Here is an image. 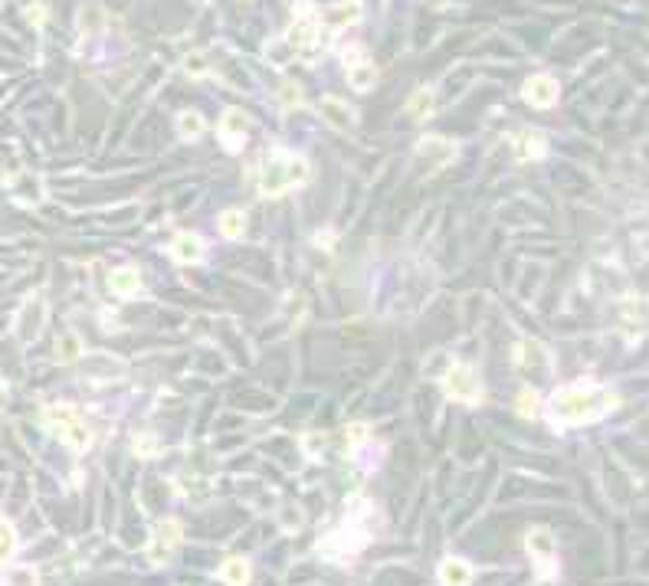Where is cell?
I'll list each match as a JSON object with an SVG mask.
<instances>
[{
  "label": "cell",
  "instance_id": "cell-1",
  "mask_svg": "<svg viewBox=\"0 0 649 586\" xmlns=\"http://www.w3.org/2000/svg\"><path fill=\"white\" fill-rule=\"evenodd\" d=\"M616 407H620V397L610 387L594 380H577L567 387H557L547 397L545 416L555 429H571V426L597 423V419L610 416Z\"/></svg>",
  "mask_w": 649,
  "mask_h": 586
},
{
  "label": "cell",
  "instance_id": "cell-2",
  "mask_svg": "<svg viewBox=\"0 0 649 586\" xmlns=\"http://www.w3.org/2000/svg\"><path fill=\"white\" fill-rule=\"evenodd\" d=\"M308 161L295 151H285V148H273V151H263L253 161L249 170V180L256 187L259 197H282L289 190L302 187L308 180Z\"/></svg>",
  "mask_w": 649,
  "mask_h": 586
},
{
  "label": "cell",
  "instance_id": "cell-3",
  "mask_svg": "<svg viewBox=\"0 0 649 586\" xmlns=\"http://www.w3.org/2000/svg\"><path fill=\"white\" fill-rule=\"evenodd\" d=\"M40 419H43L46 433L56 436L62 446H69V449H76V452L89 449L92 429L86 426V419H82V413H79L76 407H69V403H53V407H43Z\"/></svg>",
  "mask_w": 649,
  "mask_h": 586
},
{
  "label": "cell",
  "instance_id": "cell-4",
  "mask_svg": "<svg viewBox=\"0 0 649 586\" xmlns=\"http://www.w3.org/2000/svg\"><path fill=\"white\" fill-rule=\"evenodd\" d=\"M285 43L295 56H315L318 50H324L328 43V30H324L322 17L308 4H299L295 7V20H292L289 33H285Z\"/></svg>",
  "mask_w": 649,
  "mask_h": 586
},
{
  "label": "cell",
  "instance_id": "cell-5",
  "mask_svg": "<svg viewBox=\"0 0 649 586\" xmlns=\"http://www.w3.org/2000/svg\"><path fill=\"white\" fill-rule=\"evenodd\" d=\"M443 393L449 399H456V403L472 407V403L482 399V380H479V374L469 364H453L443 374Z\"/></svg>",
  "mask_w": 649,
  "mask_h": 586
},
{
  "label": "cell",
  "instance_id": "cell-6",
  "mask_svg": "<svg viewBox=\"0 0 649 586\" xmlns=\"http://www.w3.org/2000/svg\"><path fill=\"white\" fill-rule=\"evenodd\" d=\"M525 547H528L531 560H535V573H538L541 580L555 577L557 573V544H555V537L538 527V531H531V534L525 537Z\"/></svg>",
  "mask_w": 649,
  "mask_h": 586
},
{
  "label": "cell",
  "instance_id": "cell-7",
  "mask_svg": "<svg viewBox=\"0 0 649 586\" xmlns=\"http://www.w3.org/2000/svg\"><path fill=\"white\" fill-rule=\"evenodd\" d=\"M180 541H184V524H180L178 518L161 521V524L151 531V541H148V557H151L154 563H164L174 551H178Z\"/></svg>",
  "mask_w": 649,
  "mask_h": 586
},
{
  "label": "cell",
  "instance_id": "cell-8",
  "mask_svg": "<svg viewBox=\"0 0 649 586\" xmlns=\"http://www.w3.org/2000/svg\"><path fill=\"white\" fill-rule=\"evenodd\" d=\"M344 72H348V82L358 89V92H368L371 85L377 82V69L374 62L364 56V52L358 50V46H351V50H344Z\"/></svg>",
  "mask_w": 649,
  "mask_h": 586
},
{
  "label": "cell",
  "instance_id": "cell-9",
  "mask_svg": "<svg viewBox=\"0 0 649 586\" xmlns=\"http://www.w3.org/2000/svg\"><path fill=\"white\" fill-rule=\"evenodd\" d=\"M246 128H249V121H246V115L239 109H227L223 111V118H220V141H223V148L230 154H236V151H243V145H246Z\"/></svg>",
  "mask_w": 649,
  "mask_h": 586
},
{
  "label": "cell",
  "instance_id": "cell-10",
  "mask_svg": "<svg viewBox=\"0 0 649 586\" xmlns=\"http://www.w3.org/2000/svg\"><path fill=\"white\" fill-rule=\"evenodd\" d=\"M521 95H525V102L535 105V109H551V105L557 102L561 89H557V79H551V76H531L528 82H525V89H521Z\"/></svg>",
  "mask_w": 649,
  "mask_h": 586
},
{
  "label": "cell",
  "instance_id": "cell-11",
  "mask_svg": "<svg viewBox=\"0 0 649 586\" xmlns=\"http://www.w3.org/2000/svg\"><path fill=\"white\" fill-rule=\"evenodd\" d=\"M43 318H46V302L43 298H33V302H26L23 311H20V321H17V338L23 344L40 338L43 331Z\"/></svg>",
  "mask_w": 649,
  "mask_h": 586
},
{
  "label": "cell",
  "instance_id": "cell-12",
  "mask_svg": "<svg viewBox=\"0 0 649 586\" xmlns=\"http://www.w3.org/2000/svg\"><path fill=\"white\" fill-rule=\"evenodd\" d=\"M417 157L433 164V170H443L446 164L456 157V145L453 141H446V138H440V135H430L417 145Z\"/></svg>",
  "mask_w": 649,
  "mask_h": 586
},
{
  "label": "cell",
  "instance_id": "cell-13",
  "mask_svg": "<svg viewBox=\"0 0 649 586\" xmlns=\"http://www.w3.org/2000/svg\"><path fill=\"white\" fill-rule=\"evenodd\" d=\"M204 253H207V246H204V239L197 236V233H178V236H174V243H171V255L178 259L180 265L200 262V259H204Z\"/></svg>",
  "mask_w": 649,
  "mask_h": 586
},
{
  "label": "cell",
  "instance_id": "cell-14",
  "mask_svg": "<svg viewBox=\"0 0 649 586\" xmlns=\"http://www.w3.org/2000/svg\"><path fill=\"white\" fill-rule=\"evenodd\" d=\"M620 331L626 341L643 338V302H636L633 295L620 302Z\"/></svg>",
  "mask_w": 649,
  "mask_h": 586
},
{
  "label": "cell",
  "instance_id": "cell-15",
  "mask_svg": "<svg viewBox=\"0 0 649 586\" xmlns=\"http://www.w3.org/2000/svg\"><path fill=\"white\" fill-rule=\"evenodd\" d=\"M436 577H440L443 586H472V567L466 560H459V557H446L440 563V570H436Z\"/></svg>",
  "mask_w": 649,
  "mask_h": 586
},
{
  "label": "cell",
  "instance_id": "cell-16",
  "mask_svg": "<svg viewBox=\"0 0 649 586\" xmlns=\"http://www.w3.org/2000/svg\"><path fill=\"white\" fill-rule=\"evenodd\" d=\"M318 111H322V118L332 128H338V131H348V128L354 125V115H351V109L342 102V99H332V95H328V99H322Z\"/></svg>",
  "mask_w": 649,
  "mask_h": 586
},
{
  "label": "cell",
  "instance_id": "cell-17",
  "mask_svg": "<svg viewBox=\"0 0 649 586\" xmlns=\"http://www.w3.org/2000/svg\"><path fill=\"white\" fill-rule=\"evenodd\" d=\"M109 289L115 292V295H121V298H131V295H138V289H141V275H138V269H131V265L111 269Z\"/></svg>",
  "mask_w": 649,
  "mask_h": 586
},
{
  "label": "cell",
  "instance_id": "cell-18",
  "mask_svg": "<svg viewBox=\"0 0 649 586\" xmlns=\"http://www.w3.org/2000/svg\"><path fill=\"white\" fill-rule=\"evenodd\" d=\"M217 573H220V580L227 586H246L249 583V563L243 560V557H227Z\"/></svg>",
  "mask_w": 649,
  "mask_h": 586
},
{
  "label": "cell",
  "instance_id": "cell-19",
  "mask_svg": "<svg viewBox=\"0 0 649 586\" xmlns=\"http://www.w3.org/2000/svg\"><path fill=\"white\" fill-rule=\"evenodd\" d=\"M547 154V141H545V135L541 131H521V138H518V157L521 161H538V157H545Z\"/></svg>",
  "mask_w": 649,
  "mask_h": 586
},
{
  "label": "cell",
  "instance_id": "cell-20",
  "mask_svg": "<svg viewBox=\"0 0 649 586\" xmlns=\"http://www.w3.org/2000/svg\"><path fill=\"white\" fill-rule=\"evenodd\" d=\"M79 357H82V341H79V334H62L60 341H56V364H76Z\"/></svg>",
  "mask_w": 649,
  "mask_h": 586
},
{
  "label": "cell",
  "instance_id": "cell-21",
  "mask_svg": "<svg viewBox=\"0 0 649 586\" xmlns=\"http://www.w3.org/2000/svg\"><path fill=\"white\" fill-rule=\"evenodd\" d=\"M204 115L200 111H180L178 115V131L180 138H187V141H194V138L204 135Z\"/></svg>",
  "mask_w": 649,
  "mask_h": 586
},
{
  "label": "cell",
  "instance_id": "cell-22",
  "mask_svg": "<svg viewBox=\"0 0 649 586\" xmlns=\"http://www.w3.org/2000/svg\"><path fill=\"white\" fill-rule=\"evenodd\" d=\"M243 230H246V216H243V210H227L220 216V233L227 239L243 236Z\"/></svg>",
  "mask_w": 649,
  "mask_h": 586
},
{
  "label": "cell",
  "instance_id": "cell-23",
  "mask_svg": "<svg viewBox=\"0 0 649 586\" xmlns=\"http://www.w3.org/2000/svg\"><path fill=\"white\" fill-rule=\"evenodd\" d=\"M17 553V531L7 518H0V563H7Z\"/></svg>",
  "mask_w": 649,
  "mask_h": 586
},
{
  "label": "cell",
  "instance_id": "cell-24",
  "mask_svg": "<svg viewBox=\"0 0 649 586\" xmlns=\"http://www.w3.org/2000/svg\"><path fill=\"white\" fill-rule=\"evenodd\" d=\"M407 111H410V118H427L433 111V92L430 89H417L410 95V102H407Z\"/></svg>",
  "mask_w": 649,
  "mask_h": 586
},
{
  "label": "cell",
  "instance_id": "cell-25",
  "mask_svg": "<svg viewBox=\"0 0 649 586\" xmlns=\"http://www.w3.org/2000/svg\"><path fill=\"white\" fill-rule=\"evenodd\" d=\"M515 409H518V416L531 419L535 413H538V393L531 390V387H521V390H518V403H515Z\"/></svg>",
  "mask_w": 649,
  "mask_h": 586
},
{
  "label": "cell",
  "instance_id": "cell-26",
  "mask_svg": "<svg viewBox=\"0 0 649 586\" xmlns=\"http://www.w3.org/2000/svg\"><path fill=\"white\" fill-rule=\"evenodd\" d=\"M7 583L10 586H40V577H36L33 567H17V570H10Z\"/></svg>",
  "mask_w": 649,
  "mask_h": 586
},
{
  "label": "cell",
  "instance_id": "cell-27",
  "mask_svg": "<svg viewBox=\"0 0 649 586\" xmlns=\"http://www.w3.org/2000/svg\"><path fill=\"white\" fill-rule=\"evenodd\" d=\"M154 452H158V439L154 436H135V455H141V459H151Z\"/></svg>",
  "mask_w": 649,
  "mask_h": 586
},
{
  "label": "cell",
  "instance_id": "cell-28",
  "mask_svg": "<svg viewBox=\"0 0 649 586\" xmlns=\"http://www.w3.org/2000/svg\"><path fill=\"white\" fill-rule=\"evenodd\" d=\"M302 446H305V452L312 455V459H318V449L324 446V436L322 433H308L305 439H302Z\"/></svg>",
  "mask_w": 649,
  "mask_h": 586
},
{
  "label": "cell",
  "instance_id": "cell-29",
  "mask_svg": "<svg viewBox=\"0 0 649 586\" xmlns=\"http://www.w3.org/2000/svg\"><path fill=\"white\" fill-rule=\"evenodd\" d=\"M184 69H187L190 76H204V72H207V62H204V56H187V62H184Z\"/></svg>",
  "mask_w": 649,
  "mask_h": 586
},
{
  "label": "cell",
  "instance_id": "cell-30",
  "mask_svg": "<svg viewBox=\"0 0 649 586\" xmlns=\"http://www.w3.org/2000/svg\"><path fill=\"white\" fill-rule=\"evenodd\" d=\"M285 102H289V105H302V92H299V89H292L289 82H285Z\"/></svg>",
  "mask_w": 649,
  "mask_h": 586
},
{
  "label": "cell",
  "instance_id": "cell-31",
  "mask_svg": "<svg viewBox=\"0 0 649 586\" xmlns=\"http://www.w3.org/2000/svg\"><path fill=\"white\" fill-rule=\"evenodd\" d=\"M4 399H7V387L0 383V407H4Z\"/></svg>",
  "mask_w": 649,
  "mask_h": 586
}]
</instances>
